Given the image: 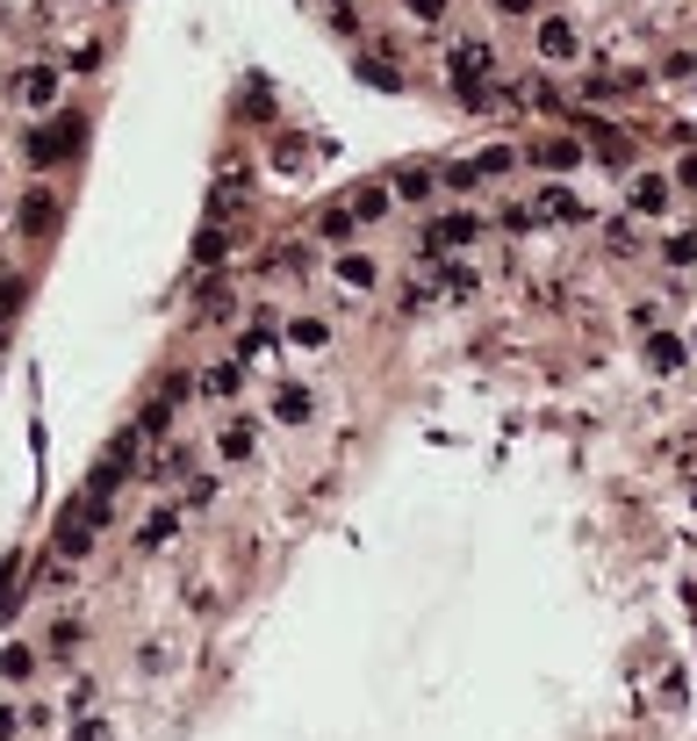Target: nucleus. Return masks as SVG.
<instances>
[{
    "label": "nucleus",
    "instance_id": "1",
    "mask_svg": "<svg viewBox=\"0 0 697 741\" xmlns=\"http://www.w3.org/2000/svg\"><path fill=\"white\" fill-rule=\"evenodd\" d=\"M8 101L22 116H51L58 101H65V72H58V58H29V66L8 72Z\"/></svg>",
    "mask_w": 697,
    "mask_h": 741
},
{
    "label": "nucleus",
    "instance_id": "2",
    "mask_svg": "<svg viewBox=\"0 0 697 741\" xmlns=\"http://www.w3.org/2000/svg\"><path fill=\"white\" fill-rule=\"evenodd\" d=\"M80 144H87V123H80V116H58V109H51V123L22 130V159L37 166V173H43V166H65Z\"/></svg>",
    "mask_w": 697,
    "mask_h": 741
},
{
    "label": "nucleus",
    "instance_id": "3",
    "mask_svg": "<svg viewBox=\"0 0 697 741\" xmlns=\"http://www.w3.org/2000/svg\"><path fill=\"white\" fill-rule=\"evenodd\" d=\"M489 72H496V43H489V37H453V43H446V80L461 87V101H482V94H489V87H482Z\"/></svg>",
    "mask_w": 697,
    "mask_h": 741
},
{
    "label": "nucleus",
    "instance_id": "4",
    "mask_svg": "<svg viewBox=\"0 0 697 741\" xmlns=\"http://www.w3.org/2000/svg\"><path fill=\"white\" fill-rule=\"evenodd\" d=\"M475 238H482V217H467V209H438V217L424 223L417 252H424V260H446V252H467Z\"/></svg>",
    "mask_w": 697,
    "mask_h": 741
},
{
    "label": "nucleus",
    "instance_id": "5",
    "mask_svg": "<svg viewBox=\"0 0 697 741\" xmlns=\"http://www.w3.org/2000/svg\"><path fill=\"white\" fill-rule=\"evenodd\" d=\"M669 202H676V180H669V173H633V180H626V217H633V223L669 217Z\"/></svg>",
    "mask_w": 697,
    "mask_h": 741
},
{
    "label": "nucleus",
    "instance_id": "6",
    "mask_svg": "<svg viewBox=\"0 0 697 741\" xmlns=\"http://www.w3.org/2000/svg\"><path fill=\"white\" fill-rule=\"evenodd\" d=\"M331 281H339L345 296H374V289H382V260H374V252H360V246H339Z\"/></svg>",
    "mask_w": 697,
    "mask_h": 741
},
{
    "label": "nucleus",
    "instance_id": "7",
    "mask_svg": "<svg viewBox=\"0 0 697 741\" xmlns=\"http://www.w3.org/2000/svg\"><path fill=\"white\" fill-rule=\"evenodd\" d=\"M194 397H209V403H238V397H245V360H238V353L209 360V368L194 374Z\"/></svg>",
    "mask_w": 697,
    "mask_h": 741
},
{
    "label": "nucleus",
    "instance_id": "8",
    "mask_svg": "<svg viewBox=\"0 0 697 741\" xmlns=\"http://www.w3.org/2000/svg\"><path fill=\"white\" fill-rule=\"evenodd\" d=\"M533 43H539V58H547V66H575V58H583V37H575L568 14H539Z\"/></svg>",
    "mask_w": 697,
    "mask_h": 741
},
{
    "label": "nucleus",
    "instance_id": "9",
    "mask_svg": "<svg viewBox=\"0 0 697 741\" xmlns=\"http://www.w3.org/2000/svg\"><path fill=\"white\" fill-rule=\"evenodd\" d=\"M260 453V418H223L216 425V461L223 468H245Z\"/></svg>",
    "mask_w": 697,
    "mask_h": 741
},
{
    "label": "nucleus",
    "instance_id": "10",
    "mask_svg": "<svg viewBox=\"0 0 697 741\" xmlns=\"http://www.w3.org/2000/svg\"><path fill=\"white\" fill-rule=\"evenodd\" d=\"M51 223H58V188H43V180H37V188H22V202H14V231L43 238Z\"/></svg>",
    "mask_w": 697,
    "mask_h": 741
},
{
    "label": "nucleus",
    "instance_id": "11",
    "mask_svg": "<svg viewBox=\"0 0 697 741\" xmlns=\"http://www.w3.org/2000/svg\"><path fill=\"white\" fill-rule=\"evenodd\" d=\"M231 353H238V360H274V353H281V317H274V310H252V324L238 331Z\"/></svg>",
    "mask_w": 697,
    "mask_h": 741
},
{
    "label": "nucleus",
    "instance_id": "12",
    "mask_svg": "<svg viewBox=\"0 0 697 741\" xmlns=\"http://www.w3.org/2000/svg\"><path fill=\"white\" fill-rule=\"evenodd\" d=\"M281 346H295V353H331V317H316V310L281 317Z\"/></svg>",
    "mask_w": 697,
    "mask_h": 741
},
{
    "label": "nucleus",
    "instance_id": "13",
    "mask_svg": "<svg viewBox=\"0 0 697 741\" xmlns=\"http://www.w3.org/2000/svg\"><path fill=\"white\" fill-rule=\"evenodd\" d=\"M640 360H647V374H684L690 368V339H676V331H647V346H640Z\"/></svg>",
    "mask_w": 697,
    "mask_h": 741
},
{
    "label": "nucleus",
    "instance_id": "14",
    "mask_svg": "<svg viewBox=\"0 0 697 741\" xmlns=\"http://www.w3.org/2000/svg\"><path fill=\"white\" fill-rule=\"evenodd\" d=\"M266 418H274V425H310V418H316V389L310 382H274Z\"/></svg>",
    "mask_w": 697,
    "mask_h": 741
},
{
    "label": "nucleus",
    "instance_id": "15",
    "mask_svg": "<svg viewBox=\"0 0 697 741\" xmlns=\"http://www.w3.org/2000/svg\"><path fill=\"white\" fill-rule=\"evenodd\" d=\"M144 475H151V482H188V475H194V440L151 447V453H144Z\"/></svg>",
    "mask_w": 697,
    "mask_h": 741
},
{
    "label": "nucleus",
    "instance_id": "16",
    "mask_svg": "<svg viewBox=\"0 0 697 741\" xmlns=\"http://www.w3.org/2000/svg\"><path fill=\"white\" fill-rule=\"evenodd\" d=\"M533 217H539V223H589V202H583L575 188H560V180H554V188L533 194Z\"/></svg>",
    "mask_w": 697,
    "mask_h": 741
},
{
    "label": "nucleus",
    "instance_id": "17",
    "mask_svg": "<svg viewBox=\"0 0 697 741\" xmlns=\"http://www.w3.org/2000/svg\"><path fill=\"white\" fill-rule=\"evenodd\" d=\"M165 540H180V504H151L138 525V554H159Z\"/></svg>",
    "mask_w": 697,
    "mask_h": 741
},
{
    "label": "nucleus",
    "instance_id": "18",
    "mask_svg": "<svg viewBox=\"0 0 697 741\" xmlns=\"http://www.w3.org/2000/svg\"><path fill=\"white\" fill-rule=\"evenodd\" d=\"M345 209H353L360 223H382L388 209H396V194H388V180H367V188H353V194H345Z\"/></svg>",
    "mask_w": 697,
    "mask_h": 741
},
{
    "label": "nucleus",
    "instance_id": "19",
    "mask_svg": "<svg viewBox=\"0 0 697 741\" xmlns=\"http://www.w3.org/2000/svg\"><path fill=\"white\" fill-rule=\"evenodd\" d=\"M58 58V72H94L101 66V37H94V29H72V43H65V51H51Z\"/></svg>",
    "mask_w": 697,
    "mask_h": 741
},
{
    "label": "nucleus",
    "instance_id": "20",
    "mask_svg": "<svg viewBox=\"0 0 697 741\" xmlns=\"http://www.w3.org/2000/svg\"><path fill=\"white\" fill-rule=\"evenodd\" d=\"M388 194H396V202H432L438 173H432V166H403V173H388Z\"/></svg>",
    "mask_w": 697,
    "mask_h": 741
},
{
    "label": "nucleus",
    "instance_id": "21",
    "mask_svg": "<svg viewBox=\"0 0 697 741\" xmlns=\"http://www.w3.org/2000/svg\"><path fill=\"white\" fill-rule=\"evenodd\" d=\"M533 166H547V173H575V166H583V138L560 130V138H547V144L533 151Z\"/></svg>",
    "mask_w": 697,
    "mask_h": 741
},
{
    "label": "nucleus",
    "instance_id": "22",
    "mask_svg": "<svg viewBox=\"0 0 697 741\" xmlns=\"http://www.w3.org/2000/svg\"><path fill=\"white\" fill-rule=\"evenodd\" d=\"M353 231H360V217L345 209V194H339V202H324V217H316V238H324V246H353Z\"/></svg>",
    "mask_w": 697,
    "mask_h": 741
},
{
    "label": "nucleus",
    "instance_id": "23",
    "mask_svg": "<svg viewBox=\"0 0 697 741\" xmlns=\"http://www.w3.org/2000/svg\"><path fill=\"white\" fill-rule=\"evenodd\" d=\"M223 317H238V289L209 281V289H202V302H194V324H223Z\"/></svg>",
    "mask_w": 697,
    "mask_h": 741
},
{
    "label": "nucleus",
    "instance_id": "24",
    "mask_svg": "<svg viewBox=\"0 0 697 741\" xmlns=\"http://www.w3.org/2000/svg\"><path fill=\"white\" fill-rule=\"evenodd\" d=\"M80 641H87V619L65 612V619H51V633H43V655H72Z\"/></svg>",
    "mask_w": 697,
    "mask_h": 741
},
{
    "label": "nucleus",
    "instance_id": "25",
    "mask_svg": "<svg viewBox=\"0 0 697 741\" xmlns=\"http://www.w3.org/2000/svg\"><path fill=\"white\" fill-rule=\"evenodd\" d=\"M0 677H8V684H29V677H37V648L8 641V648H0Z\"/></svg>",
    "mask_w": 697,
    "mask_h": 741
},
{
    "label": "nucleus",
    "instance_id": "26",
    "mask_svg": "<svg viewBox=\"0 0 697 741\" xmlns=\"http://www.w3.org/2000/svg\"><path fill=\"white\" fill-rule=\"evenodd\" d=\"M223 497V475H188V497H180V511H209Z\"/></svg>",
    "mask_w": 697,
    "mask_h": 741
},
{
    "label": "nucleus",
    "instance_id": "27",
    "mask_svg": "<svg viewBox=\"0 0 697 741\" xmlns=\"http://www.w3.org/2000/svg\"><path fill=\"white\" fill-rule=\"evenodd\" d=\"M661 260L669 267H697V231H669L661 238Z\"/></svg>",
    "mask_w": 697,
    "mask_h": 741
},
{
    "label": "nucleus",
    "instance_id": "28",
    "mask_svg": "<svg viewBox=\"0 0 697 741\" xmlns=\"http://www.w3.org/2000/svg\"><path fill=\"white\" fill-rule=\"evenodd\" d=\"M533 202H504V209H496V231H511V238H518V231H533Z\"/></svg>",
    "mask_w": 697,
    "mask_h": 741
},
{
    "label": "nucleus",
    "instance_id": "29",
    "mask_svg": "<svg viewBox=\"0 0 697 741\" xmlns=\"http://www.w3.org/2000/svg\"><path fill=\"white\" fill-rule=\"evenodd\" d=\"M223 252H231V238H223V231H216V223H209V231H202V238H194V267H216V260H223Z\"/></svg>",
    "mask_w": 697,
    "mask_h": 741
},
{
    "label": "nucleus",
    "instance_id": "30",
    "mask_svg": "<svg viewBox=\"0 0 697 741\" xmlns=\"http://www.w3.org/2000/svg\"><path fill=\"white\" fill-rule=\"evenodd\" d=\"M511 166H518V151H511V144H489V151L475 159V173H482V180H496V173H511Z\"/></svg>",
    "mask_w": 697,
    "mask_h": 741
},
{
    "label": "nucleus",
    "instance_id": "31",
    "mask_svg": "<svg viewBox=\"0 0 697 741\" xmlns=\"http://www.w3.org/2000/svg\"><path fill=\"white\" fill-rule=\"evenodd\" d=\"M324 22L339 29V37H353V29H360V8H353V0H324Z\"/></svg>",
    "mask_w": 697,
    "mask_h": 741
},
{
    "label": "nucleus",
    "instance_id": "32",
    "mask_svg": "<svg viewBox=\"0 0 697 741\" xmlns=\"http://www.w3.org/2000/svg\"><path fill=\"white\" fill-rule=\"evenodd\" d=\"M403 14H411L417 29H438L446 22V0H403Z\"/></svg>",
    "mask_w": 697,
    "mask_h": 741
},
{
    "label": "nucleus",
    "instance_id": "33",
    "mask_svg": "<svg viewBox=\"0 0 697 741\" xmlns=\"http://www.w3.org/2000/svg\"><path fill=\"white\" fill-rule=\"evenodd\" d=\"M65 741H115L109 734V720H101V713H80V720H72V734Z\"/></svg>",
    "mask_w": 697,
    "mask_h": 741
},
{
    "label": "nucleus",
    "instance_id": "34",
    "mask_svg": "<svg viewBox=\"0 0 697 741\" xmlns=\"http://www.w3.org/2000/svg\"><path fill=\"white\" fill-rule=\"evenodd\" d=\"M360 80H367V87H388V94H396V66H382V58H360Z\"/></svg>",
    "mask_w": 697,
    "mask_h": 741
},
{
    "label": "nucleus",
    "instance_id": "35",
    "mask_svg": "<svg viewBox=\"0 0 697 741\" xmlns=\"http://www.w3.org/2000/svg\"><path fill=\"white\" fill-rule=\"evenodd\" d=\"M94 677H72V684H65V713H87V705H94Z\"/></svg>",
    "mask_w": 697,
    "mask_h": 741
},
{
    "label": "nucleus",
    "instance_id": "36",
    "mask_svg": "<svg viewBox=\"0 0 697 741\" xmlns=\"http://www.w3.org/2000/svg\"><path fill=\"white\" fill-rule=\"evenodd\" d=\"M604 238H612V252H618V260H626V252H640V223H612Z\"/></svg>",
    "mask_w": 697,
    "mask_h": 741
},
{
    "label": "nucleus",
    "instance_id": "37",
    "mask_svg": "<svg viewBox=\"0 0 697 741\" xmlns=\"http://www.w3.org/2000/svg\"><path fill=\"white\" fill-rule=\"evenodd\" d=\"M438 180H446V188H482V173H475V159H461V166H446V173H438Z\"/></svg>",
    "mask_w": 697,
    "mask_h": 741
},
{
    "label": "nucleus",
    "instance_id": "38",
    "mask_svg": "<svg viewBox=\"0 0 697 741\" xmlns=\"http://www.w3.org/2000/svg\"><path fill=\"white\" fill-rule=\"evenodd\" d=\"M661 80H697V51H676L669 66H661Z\"/></svg>",
    "mask_w": 697,
    "mask_h": 741
},
{
    "label": "nucleus",
    "instance_id": "39",
    "mask_svg": "<svg viewBox=\"0 0 697 741\" xmlns=\"http://www.w3.org/2000/svg\"><path fill=\"white\" fill-rule=\"evenodd\" d=\"M51 720H58V705L43 699V705H29V713H22V728H37V734H43V728H51Z\"/></svg>",
    "mask_w": 697,
    "mask_h": 741
},
{
    "label": "nucleus",
    "instance_id": "40",
    "mask_svg": "<svg viewBox=\"0 0 697 741\" xmlns=\"http://www.w3.org/2000/svg\"><path fill=\"white\" fill-rule=\"evenodd\" d=\"M14 734H22V713H14V705L0 699V741H14Z\"/></svg>",
    "mask_w": 697,
    "mask_h": 741
},
{
    "label": "nucleus",
    "instance_id": "41",
    "mask_svg": "<svg viewBox=\"0 0 697 741\" xmlns=\"http://www.w3.org/2000/svg\"><path fill=\"white\" fill-rule=\"evenodd\" d=\"M496 14H539V0H489Z\"/></svg>",
    "mask_w": 697,
    "mask_h": 741
},
{
    "label": "nucleus",
    "instance_id": "42",
    "mask_svg": "<svg viewBox=\"0 0 697 741\" xmlns=\"http://www.w3.org/2000/svg\"><path fill=\"white\" fill-rule=\"evenodd\" d=\"M676 180H684V188H697V159H684V166H676Z\"/></svg>",
    "mask_w": 697,
    "mask_h": 741
},
{
    "label": "nucleus",
    "instance_id": "43",
    "mask_svg": "<svg viewBox=\"0 0 697 741\" xmlns=\"http://www.w3.org/2000/svg\"><path fill=\"white\" fill-rule=\"evenodd\" d=\"M690 360H697V331H690Z\"/></svg>",
    "mask_w": 697,
    "mask_h": 741
}]
</instances>
